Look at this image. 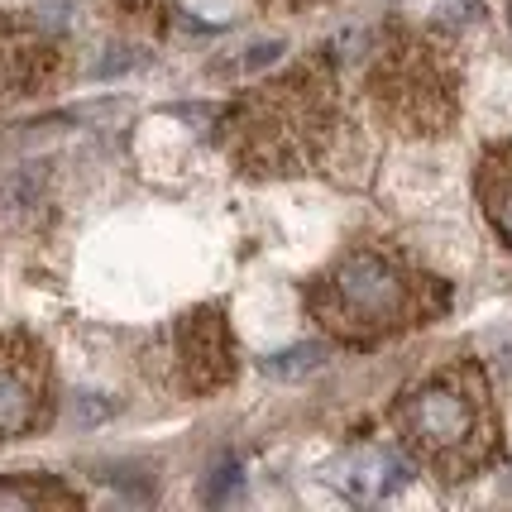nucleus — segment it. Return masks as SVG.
<instances>
[{"mask_svg": "<svg viewBox=\"0 0 512 512\" xmlns=\"http://www.w3.org/2000/svg\"><path fill=\"white\" fill-rule=\"evenodd\" d=\"M230 484H240V465H225L221 474L211 479V489H206V503H221V498H225V489H230Z\"/></svg>", "mask_w": 512, "mask_h": 512, "instance_id": "nucleus-12", "label": "nucleus"}, {"mask_svg": "<svg viewBox=\"0 0 512 512\" xmlns=\"http://www.w3.org/2000/svg\"><path fill=\"white\" fill-rule=\"evenodd\" d=\"M58 67V48L29 24H0V106L24 101L39 87H48Z\"/></svg>", "mask_w": 512, "mask_h": 512, "instance_id": "nucleus-7", "label": "nucleus"}, {"mask_svg": "<svg viewBox=\"0 0 512 512\" xmlns=\"http://www.w3.org/2000/svg\"><path fill=\"white\" fill-rule=\"evenodd\" d=\"M225 149L254 178H297L331 154L340 134V91L321 63L254 87L225 115Z\"/></svg>", "mask_w": 512, "mask_h": 512, "instance_id": "nucleus-3", "label": "nucleus"}, {"mask_svg": "<svg viewBox=\"0 0 512 512\" xmlns=\"http://www.w3.org/2000/svg\"><path fill=\"white\" fill-rule=\"evenodd\" d=\"M402 450L441 484H465L503 460V422L479 359H450L393 402Z\"/></svg>", "mask_w": 512, "mask_h": 512, "instance_id": "nucleus-2", "label": "nucleus"}, {"mask_svg": "<svg viewBox=\"0 0 512 512\" xmlns=\"http://www.w3.org/2000/svg\"><path fill=\"white\" fill-rule=\"evenodd\" d=\"M508 24H512V5H508Z\"/></svg>", "mask_w": 512, "mask_h": 512, "instance_id": "nucleus-15", "label": "nucleus"}, {"mask_svg": "<svg viewBox=\"0 0 512 512\" xmlns=\"http://www.w3.org/2000/svg\"><path fill=\"white\" fill-rule=\"evenodd\" d=\"M120 5H125V10H134V15H149L158 0H120Z\"/></svg>", "mask_w": 512, "mask_h": 512, "instance_id": "nucleus-13", "label": "nucleus"}, {"mask_svg": "<svg viewBox=\"0 0 512 512\" xmlns=\"http://www.w3.org/2000/svg\"><path fill=\"white\" fill-rule=\"evenodd\" d=\"M82 498L67 493L63 484H44V479H5L0 484V508H77Z\"/></svg>", "mask_w": 512, "mask_h": 512, "instance_id": "nucleus-10", "label": "nucleus"}, {"mask_svg": "<svg viewBox=\"0 0 512 512\" xmlns=\"http://www.w3.org/2000/svg\"><path fill=\"white\" fill-rule=\"evenodd\" d=\"M326 359V350L321 345H292V350H283V355H273L264 364L273 379H302V374H312L316 364Z\"/></svg>", "mask_w": 512, "mask_h": 512, "instance_id": "nucleus-11", "label": "nucleus"}, {"mask_svg": "<svg viewBox=\"0 0 512 512\" xmlns=\"http://www.w3.org/2000/svg\"><path fill=\"white\" fill-rule=\"evenodd\" d=\"M268 10H302V5H312V0H264Z\"/></svg>", "mask_w": 512, "mask_h": 512, "instance_id": "nucleus-14", "label": "nucleus"}, {"mask_svg": "<svg viewBox=\"0 0 512 512\" xmlns=\"http://www.w3.org/2000/svg\"><path fill=\"white\" fill-rule=\"evenodd\" d=\"M369 101L402 139H436L460 115V63L441 39L398 29L369 67Z\"/></svg>", "mask_w": 512, "mask_h": 512, "instance_id": "nucleus-4", "label": "nucleus"}, {"mask_svg": "<svg viewBox=\"0 0 512 512\" xmlns=\"http://www.w3.org/2000/svg\"><path fill=\"white\" fill-rule=\"evenodd\" d=\"M235 374V350H230V326L221 307H201V312L178 321V379L187 393H211L230 383Z\"/></svg>", "mask_w": 512, "mask_h": 512, "instance_id": "nucleus-6", "label": "nucleus"}, {"mask_svg": "<svg viewBox=\"0 0 512 512\" xmlns=\"http://www.w3.org/2000/svg\"><path fill=\"white\" fill-rule=\"evenodd\" d=\"M307 312L345 345H379L450 312V283L393 245H345L307 283Z\"/></svg>", "mask_w": 512, "mask_h": 512, "instance_id": "nucleus-1", "label": "nucleus"}, {"mask_svg": "<svg viewBox=\"0 0 512 512\" xmlns=\"http://www.w3.org/2000/svg\"><path fill=\"white\" fill-rule=\"evenodd\" d=\"M48 407V355L24 331L0 335V441L24 436L44 422Z\"/></svg>", "mask_w": 512, "mask_h": 512, "instance_id": "nucleus-5", "label": "nucleus"}, {"mask_svg": "<svg viewBox=\"0 0 512 512\" xmlns=\"http://www.w3.org/2000/svg\"><path fill=\"white\" fill-rule=\"evenodd\" d=\"M407 484V465H402L393 450H359L355 455V479L345 489L355 498H388Z\"/></svg>", "mask_w": 512, "mask_h": 512, "instance_id": "nucleus-9", "label": "nucleus"}, {"mask_svg": "<svg viewBox=\"0 0 512 512\" xmlns=\"http://www.w3.org/2000/svg\"><path fill=\"white\" fill-rule=\"evenodd\" d=\"M474 197H479V211L489 221L493 240L503 249H512V139H498V144H489L479 154Z\"/></svg>", "mask_w": 512, "mask_h": 512, "instance_id": "nucleus-8", "label": "nucleus"}]
</instances>
